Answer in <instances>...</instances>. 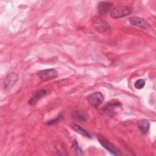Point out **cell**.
Masks as SVG:
<instances>
[{"instance_id":"cell-10","label":"cell","mask_w":156,"mask_h":156,"mask_svg":"<svg viewBox=\"0 0 156 156\" xmlns=\"http://www.w3.org/2000/svg\"><path fill=\"white\" fill-rule=\"evenodd\" d=\"M121 106V102L118 100H112L107 102L104 107V110L105 112H111L114 110L116 108Z\"/></svg>"},{"instance_id":"cell-11","label":"cell","mask_w":156,"mask_h":156,"mask_svg":"<svg viewBox=\"0 0 156 156\" xmlns=\"http://www.w3.org/2000/svg\"><path fill=\"white\" fill-rule=\"evenodd\" d=\"M87 115L86 113L80 110H77L74 111L73 113V118L77 121L82 122V121H85L87 119Z\"/></svg>"},{"instance_id":"cell-9","label":"cell","mask_w":156,"mask_h":156,"mask_svg":"<svg viewBox=\"0 0 156 156\" xmlns=\"http://www.w3.org/2000/svg\"><path fill=\"white\" fill-rule=\"evenodd\" d=\"M46 93H47V92H46V90L41 89V90H38L33 94V96L29 99V101L28 102L29 104H30L31 105L35 104V103H37V102L38 100H40L41 98H42L43 96H44L46 94Z\"/></svg>"},{"instance_id":"cell-13","label":"cell","mask_w":156,"mask_h":156,"mask_svg":"<svg viewBox=\"0 0 156 156\" xmlns=\"http://www.w3.org/2000/svg\"><path fill=\"white\" fill-rule=\"evenodd\" d=\"M149 122L146 119H141L138 123V128L142 134L146 133L149 129Z\"/></svg>"},{"instance_id":"cell-3","label":"cell","mask_w":156,"mask_h":156,"mask_svg":"<svg viewBox=\"0 0 156 156\" xmlns=\"http://www.w3.org/2000/svg\"><path fill=\"white\" fill-rule=\"evenodd\" d=\"M88 104L93 107L99 106L104 100V96L101 92L96 91L91 93L88 96L87 98Z\"/></svg>"},{"instance_id":"cell-1","label":"cell","mask_w":156,"mask_h":156,"mask_svg":"<svg viewBox=\"0 0 156 156\" xmlns=\"http://www.w3.org/2000/svg\"><path fill=\"white\" fill-rule=\"evenodd\" d=\"M132 11V9L127 5H120L113 9L110 13V16L113 18H121L129 15Z\"/></svg>"},{"instance_id":"cell-2","label":"cell","mask_w":156,"mask_h":156,"mask_svg":"<svg viewBox=\"0 0 156 156\" xmlns=\"http://www.w3.org/2000/svg\"><path fill=\"white\" fill-rule=\"evenodd\" d=\"M92 24L94 29L100 33L108 34L110 32L111 27L109 24L100 18H96L93 19Z\"/></svg>"},{"instance_id":"cell-4","label":"cell","mask_w":156,"mask_h":156,"mask_svg":"<svg viewBox=\"0 0 156 156\" xmlns=\"http://www.w3.org/2000/svg\"><path fill=\"white\" fill-rule=\"evenodd\" d=\"M37 76L43 81H47L57 77V72L55 69H47L40 71L37 73Z\"/></svg>"},{"instance_id":"cell-12","label":"cell","mask_w":156,"mask_h":156,"mask_svg":"<svg viewBox=\"0 0 156 156\" xmlns=\"http://www.w3.org/2000/svg\"><path fill=\"white\" fill-rule=\"evenodd\" d=\"M70 127L76 132H77V133H79V134H80V135H82L84 136L88 137V138L90 137V134L84 129H83L82 127H80L79 125L73 123V124H71L70 125Z\"/></svg>"},{"instance_id":"cell-5","label":"cell","mask_w":156,"mask_h":156,"mask_svg":"<svg viewBox=\"0 0 156 156\" xmlns=\"http://www.w3.org/2000/svg\"><path fill=\"white\" fill-rule=\"evenodd\" d=\"M129 21L131 24L137 26L143 29H149L151 26V24L144 18L138 17V16H132L129 18Z\"/></svg>"},{"instance_id":"cell-16","label":"cell","mask_w":156,"mask_h":156,"mask_svg":"<svg viewBox=\"0 0 156 156\" xmlns=\"http://www.w3.org/2000/svg\"><path fill=\"white\" fill-rule=\"evenodd\" d=\"M61 119H62V116H61V115H59V116H58L56 118H55L54 119L51 120V121H48V122H47V124H49V125L56 124V123H57L58 122H59V121L61 120Z\"/></svg>"},{"instance_id":"cell-8","label":"cell","mask_w":156,"mask_h":156,"mask_svg":"<svg viewBox=\"0 0 156 156\" xmlns=\"http://www.w3.org/2000/svg\"><path fill=\"white\" fill-rule=\"evenodd\" d=\"M112 3L107 1L101 2L98 5V12L100 15H105L108 13L112 9Z\"/></svg>"},{"instance_id":"cell-7","label":"cell","mask_w":156,"mask_h":156,"mask_svg":"<svg viewBox=\"0 0 156 156\" xmlns=\"http://www.w3.org/2000/svg\"><path fill=\"white\" fill-rule=\"evenodd\" d=\"M18 79V76L17 74L14 73L9 74L8 76H6V77L4 79V88L5 90H10L16 83Z\"/></svg>"},{"instance_id":"cell-15","label":"cell","mask_w":156,"mask_h":156,"mask_svg":"<svg viewBox=\"0 0 156 156\" xmlns=\"http://www.w3.org/2000/svg\"><path fill=\"white\" fill-rule=\"evenodd\" d=\"M73 147L74 149V151L76 153V155H83V152H82L81 149L79 147V145L77 144V143L76 142V141H74V144H73Z\"/></svg>"},{"instance_id":"cell-14","label":"cell","mask_w":156,"mask_h":156,"mask_svg":"<svg viewBox=\"0 0 156 156\" xmlns=\"http://www.w3.org/2000/svg\"><path fill=\"white\" fill-rule=\"evenodd\" d=\"M145 85V81L143 79H138L137 80L134 84L135 88L136 89H142Z\"/></svg>"},{"instance_id":"cell-6","label":"cell","mask_w":156,"mask_h":156,"mask_svg":"<svg viewBox=\"0 0 156 156\" xmlns=\"http://www.w3.org/2000/svg\"><path fill=\"white\" fill-rule=\"evenodd\" d=\"M99 143L101 144V145L105 148L107 151H108L110 152H111L112 154L115 155H118L121 154L119 152V151L116 149V148L105 137L103 136H97Z\"/></svg>"}]
</instances>
